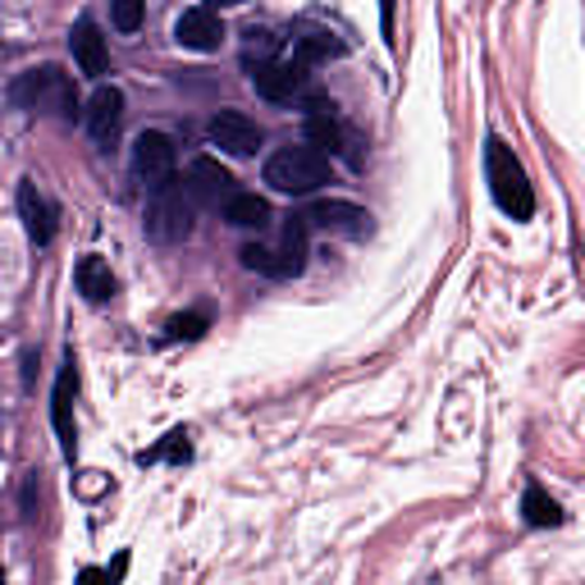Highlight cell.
<instances>
[{
  "instance_id": "22",
  "label": "cell",
  "mask_w": 585,
  "mask_h": 585,
  "mask_svg": "<svg viewBox=\"0 0 585 585\" xmlns=\"http://www.w3.org/2000/svg\"><path fill=\"white\" fill-rule=\"evenodd\" d=\"M275 51H279V37L266 33V28H252L247 47H243V64H247V69H262L266 60H275Z\"/></svg>"
},
{
  "instance_id": "10",
  "label": "cell",
  "mask_w": 585,
  "mask_h": 585,
  "mask_svg": "<svg viewBox=\"0 0 585 585\" xmlns=\"http://www.w3.org/2000/svg\"><path fill=\"white\" fill-rule=\"evenodd\" d=\"M69 51H74V64H78L82 78H101V74H105L111 55H105V37H101V28H97L92 14H78V24H74V33H69Z\"/></svg>"
},
{
  "instance_id": "23",
  "label": "cell",
  "mask_w": 585,
  "mask_h": 585,
  "mask_svg": "<svg viewBox=\"0 0 585 585\" xmlns=\"http://www.w3.org/2000/svg\"><path fill=\"white\" fill-rule=\"evenodd\" d=\"M147 14V0H111V24L119 33H138Z\"/></svg>"
},
{
  "instance_id": "27",
  "label": "cell",
  "mask_w": 585,
  "mask_h": 585,
  "mask_svg": "<svg viewBox=\"0 0 585 585\" xmlns=\"http://www.w3.org/2000/svg\"><path fill=\"white\" fill-rule=\"evenodd\" d=\"M124 572H128V558L119 554V558H115V568H111V572H105V576H124Z\"/></svg>"
},
{
  "instance_id": "19",
  "label": "cell",
  "mask_w": 585,
  "mask_h": 585,
  "mask_svg": "<svg viewBox=\"0 0 585 585\" xmlns=\"http://www.w3.org/2000/svg\"><path fill=\"white\" fill-rule=\"evenodd\" d=\"M307 220L302 215H289V225H284V243H279V256H284V270L289 279L302 275V266H307Z\"/></svg>"
},
{
  "instance_id": "15",
  "label": "cell",
  "mask_w": 585,
  "mask_h": 585,
  "mask_svg": "<svg viewBox=\"0 0 585 585\" xmlns=\"http://www.w3.org/2000/svg\"><path fill=\"white\" fill-rule=\"evenodd\" d=\"M307 142L320 151V156H334V151L348 147V133H343L339 119H334V105L311 101V115H307Z\"/></svg>"
},
{
  "instance_id": "16",
  "label": "cell",
  "mask_w": 585,
  "mask_h": 585,
  "mask_svg": "<svg viewBox=\"0 0 585 585\" xmlns=\"http://www.w3.org/2000/svg\"><path fill=\"white\" fill-rule=\"evenodd\" d=\"M74 279H78V293L88 297V302H105V297H115V275H111V262L105 256H82L78 262V270H74Z\"/></svg>"
},
{
  "instance_id": "18",
  "label": "cell",
  "mask_w": 585,
  "mask_h": 585,
  "mask_svg": "<svg viewBox=\"0 0 585 585\" xmlns=\"http://www.w3.org/2000/svg\"><path fill=\"white\" fill-rule=\"evenodd\" d=\"M293 47H297V60H330V55H343V41L330 33V28H316V24H302L297 37H293Z\"/></svg>"
},
{
  "instance_id": "26",
  "label": "cell",
  "mask_w": 585,
  "mask_h": 585,
  "mask_svg": "<svg viewBox=\"0 0 585 585\" xmlns=\"http://www.w3.org/2000/svg\"><path fill=\"white\" fill-rule=\"evenodd\" d=\"M394 10H398V0H380V33L389 47H394Z\"/></svg>"
},
{
  "instance_id": "4",
  "label": "cell",
  "mask_w": 585,
  "mask_h": 585,
  "mask_svg": "<svg viewBox=\"0 0 585 585\" xmlns=\"http://www.w3.org/2000/svg\"><path fill=\"white\" fill-rule=\"evenodd\" d=\"M192 202L188 188L169 179L165 188L151 192V206H147V229L151 238H161V243H183V238L192 233Z\"/></svg>"
},
{
  "instance_id": "17",
  "label": "cell",
  "mask_w": 585,
  "mask_h": 585,
  "mask_svg": "<svg viewBox=\"0 0 585 585\" xmlns=\"http://www.w3.org/2000/svg\"><path fill=\"white\" fill-rule=\"evenodd\" d=\"M225 220L233 229H266L270 225V202L256 198V192H233L225 202Z\"/></svg>"
},
{
  "instance_id": "3",
  "label": "cell",
  "mask_w": 585,
  "mask_h": 585,
  "mask_svg": "<svg viewBox=\"0 0 585 585\" xmlns=\"http://www.w3.org/2000/svg\"><path fill=\"white\" fill-rule=\"evenodd\" d=\"M266 183L289 198H307L330 183V156H320L316 147H279L266 161Z\"/></svg>"
},
{
  "instance_id": "20",
  "label": "cell",
  "mask_w": 585,
  "mask_h": 585,
  "mask_svg": "<svg viewBox=\"0 0 585 585\" xmlns=\"http://www.w3.org/2000/svg\"><path fill=\"white\" fill-rule=\"evenodd\" d=\"M522 517H526V526H562L558 498H549L539 485H526V494H522Z\"/></svg>"
},
{
  "instance_id": "8",
  "label": "cell",
  "mask_w": 585,
  "mask_h": 585,
  "mask_svg": "<svg viewBox=\"0 0 585 585\" xmlns=\"http://www.w3.org/2000/svg\"><path fill=\"white\" fill-rule=\"evenodd\" d=\"M307 69L311 64L307 60H297V55H289V60H266L262 69H252V88L262 92L266 101H289L293 92H302V82H307Z\"/></svg>"
},
{
  "instance_id": "21",
  "label": "cell",
  "mask_w": 585,
  "mask_h": 585,
  "mask_svg": "<svg viewBox=\"0 0 585 585\" xmlns=\"http://www.w3.org/2000/svg\"><path fill=\"white\" fill-rule=\"evenodd\" d=\"M243 266L247 270H256V275H270V279H289V270H284V256H279V247H262V243H247L243 252Z\"/></svg>"
},
{
  "instance_id": "6",
  "label": "cell",
  "mask_w": 585,
  "mask_h": 585,
  "mask_svg": "<svg viewBox=\"0 0 585 585\" xmlns=\"http://www.w3.org/2000/svg\"><path fill=\"white\" fill-rule=\"evenodd\" d=\"M211 142L225 151V156H256L262 151V142H266V133H262V124L256 119H247L243 111H220L211 119Z\"/></svg>"
},
{
  "instance_id": "25",
  "label": "cell",
  "mask_w": 585,
  "mask_h": 585,
  "mask_svg": "<svg viewBox=\"0 0 585 585\" xmlns=\"http://www.w3.org/2000/svg\"><path fill=\"white\" fill-rule=\"evenodd\" d=\"M202 330H206V316L202 311H188V316L169 320V339H198Z\"/></svg>"
},
{
  "instance_id": "7",
  "label": "cell",
  "mask_w": 585,
  "mask_h": 585,
  "mask_svg": "<svg viewBox=\"0 0 585 585\" xmlns=\"http://www.w3.org/2000/svg\"><path fill=\"white\" fill-rule=\"evenodd\" d=\"M307 229H330V233H343V238H366L371 229V215H366L357 202H339V198H325V202H311L302 211Z\"/></svg>"
},
{
  "instance_id": "2",
  "label": "cell",
  "mask_w": 585,
  "mask_h": 585,
  "mask_svg": "<svg viewBox=\"0 0 585 585\" xmlns=\"http://www.w3.org/2000/svg\"><path fill=\"white\" fill-rule=\"evenodd\" d=\"M10 101L18 111H41V115H64L74 119L78 97H74V78L55 69V64H41V69H28L10 82Z\"/></svg>"
},
{
  "instance_id": "1",
  "label": "cell",
  "mask_w": 585,
  "mask_h": 585,
  "mask_svg": "<svg viewBox=\"0 0 585 585\" xmlns=\"http://www.w3.org/2000/svg\"><path fill=\"white\" fill-rule=\"evenodd\" d=\"M485 175H489V198L494 206L508 215V220H531L535 215V192L522 161L512 156V147L504 138H489L485 142Z\"/></svg>"
},
{
  "instance_id": "9",
  "label": "cell",
  "mask_w": 585,
  "mask_h": 585,
  "mask_svg": "<svg viewBox=\"0 0 585 585\" xmlns=\"http://www.w3.org/2000/svg\"><path fill=\"white\" fill-rule=\"evenodd\" d=\"M238 179L229 175V169L215 161V156H198L188 165V179H183V188H188V198L192 202H206V206H220V202H229L233 198V188Z\"/></svg>"
},
{
  "instance_id": "14",
  "label": "cell",
  "mask_w": 585,
  "mask_h": 585,
  "mask_svg": "<svg viewBox=\"0 0 585 585\" xmlns=\"http://www.w3.org/2000/svg\"><path fill=\"white\" fill-rule=\"evenodd\" d=\"M175 41L188 51H220V41H225V24H220V14H211V10H188L179 24H175Z\"/></svg>"
},
{
  "instance_id": "11",
  "label": "cell",
  "mask_w": 585,
  "mask_h": 585,
  "mask_svg": "<svg viewBox=\"0 0 585 585\" xmlns=\"http://www.w3.org/2000/svg\"><path fill=\"white\" fill-rule=\"evenodd\" d=\"M74 394H78V371H74V361L60 371L55 380V394H51V421H55V435H60V448H64V458H74V448H78V430H74Z\"/></svg>"
},
{
  "instance_id": "13",
  "label": "cell",
  "mask_w": 585,
  "mask_h": 585,
  "mask_svg": "<svg viewBox=\"0 0 585 585\" xmlns=\"http://www.w3.org/2000/svg\"><path fill=\"white\" fill-rule=\"evenodd\" d=\"M18 220H24V229H28V238H33L37 247H47L51 238H55V211H51V202L37 192L33 179L18 183Z\"/></svg>"
},
{
  "instance_id": "24",
  "label": "cell",
  "mask_w": 585,
  "mask_h": 585,
  "mask_svg": "<svg viewBox=\"0 0 585 585\" xmlns=\"http://www.w3.org/2000/svg\"><path fill=\"white\" fill-rule=\"evenodd\" d=\"M188 435H183V430H175V435H169L161 448H151V453H142V462H156V458H175V462H183L188 458Z\"/></svg>"
},
{
  "instance_id": "12",
  "label": "cell",
  "mask_w": 585,
  "mask_h": 585,
  "mask_svg": "<svg viewBox=\"0 0 585 585\" xmlns=\"http://www.w3.org/2000/svg\"><path fill=\"white\" fill-rule=\"evenodd\" d=\"M82 119H88V133L101 147H111L119 138V124H124V92L119 88H97L92 101H88V111H82Z\"/></svg>"
},
{
  "instance_id": "5",
  "label": "cell",
  "mask_w": 585,
  "mask_h": 585,
  "mask_svg": "<svg viewBox=\"0 0 585 585\" xmlns=\"http://www.w3.org/2000/svg\"><path fill=\"white\" fill-rule=\"evenodd\" d=\"M175 165H179L175 142H169L165 133H156V128H147V133L133 142V175L147 183V192H156L175 179Z\"/></svg>"
}]
</instances>
